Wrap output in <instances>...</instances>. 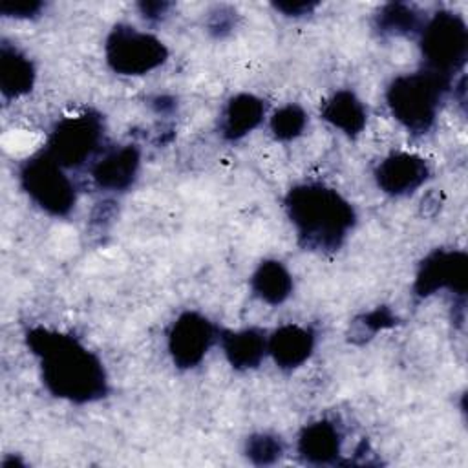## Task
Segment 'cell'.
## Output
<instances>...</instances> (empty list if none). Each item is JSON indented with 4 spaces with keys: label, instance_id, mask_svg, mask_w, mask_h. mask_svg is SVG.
Wrapping results in <instances>:
<instances>
[{
    "label": "cell",
    "instance_id": "cell-1",
    "mask_svg": "<svg viewBox=\"0 0 468 468\" xmlns=\"http://www.w3.org/2000/svg\"><path fill=\"white\" fill-rule=\"evenodd\" d=\"M27 344L40 360L46 388L71 402H91L108 389L102 362L77 338L44 327L27 333Z\"/></svg>",
    "mask_w": 468,
    "mask_h": 468
},
{
    "label": "cell",
    "instance_id": "cell-2",
    "mask_svg": "<svg viewBox=\"0 0 468 468\" xmlns=\"http://www.w3.org/2000/svg\"><path fill=\"white\" fill-rule=\"evenodd\" d=\"M285 208L298 239L311 250H335L355 225V210L336 190L305 183L289 190Z\"/></svg>",
    "mask_w": 468,
    "mask_h": 468
},
{
    "label": "cell",
    "instance_id": "cell-3",
    "mask_svg": "<svg viewBox=\"0 0 468 468\" xmlns=\"http://www.w3.org/2000/svg\"><path fill=\"white\" fill-rule=\"evenodd\" d=\"M450 79L430 69L397 77L388 88V104L399 122L410 132H426L444 99Z\"/></svg>",
    "mask_w": 468,
    "mask_h": 468
},
{
    "label": "cell",
    "instance_id": "cell-4",
    "mask_svg": "<svg viewBox=\"0 0 468 468\" xmlns=\"http://www.w3.org/2000/svg\"><path fill=\"white\" fill-rule=\"evenodd\" d=\"M420 51L426 69L450 79L466 60L468 31L464 20L452 11L435 13L420 27Z\"/></svg>",
    "mask_w": 468,
    "mask_h": 468
},
{
    "label": "cell",
    "instance_id": "cell-5",
    "mask_svg": "<svg viewBox=\"0 0 468 468\" xmlns=\"http://www.w3.org/2000/svg\"><path fill=\"white\" fill-rule=\"evenodd\" d=\"M20 183L26 194L42 210L53 216H66L75 205L73 181L46 152L24 163L20 168Z\"/></svg>",
    "mask_w": 468,
    "mask_h": 468
},
{
    "label": "cell",
    "instance_id": "cell-6",
    "mask_svg": "<svg viewBox=\"0 0 468 468\" xmlns=\"http://www.w3.org/2000/svg\"><path fill=\"white\" fill-rule=\"evenodd\" d=\"M104 49L108 64L121 75H144L159 68L168 57L159 38L126 24L112 29Z\"/></svg>",
    "mask_w": 468,
    "mask_h": 468
},
{
    "label": "cell",
    "instance_id": "cell-7",
    "mask_svg": "<svg viewBox=\"0 0 468 468\" xmlns=\"http://www.w3.org/2000/svg\"><path fill=\"white\" fill-rule=\"evenodd\" d=\"M102 141V121L93 113H79L60 119L49 139L46 154L62 168L86 163Z\"/></svg>",
    "mask_w": 468,
    "mask_h": 468
},
{
    "label": "cell",
    "instance_id": "cell-8",
    "mask_svg": "<svg viewBox=\"0 0 468 468\" xmlns=\"http://www.w3.org/2000/svg\"><path fill=\"white\" fill-rule=\"evenodd\" d=\"M212 340V324L197 313H185L172 324L168 351L179 367H194L205 358Z\"/></svg>",
    "mask_w": 468,
    "mask_h": 468
},
{
    "label": "cell",
    "instance_id": "cell-9",
    "mask_svg": "<svg viewBox=\"0 0 468 468\" xmlns=\"http://www.w3.org/2000/svg\"><path fill=\"white\" fill-rule=\"evenodd\" d=\"M466 254L459 250H435L430 254L417 274L415 291L419 296H430L435 291L450 289L457 294L466 291Z\"/></svg>",
    "mask_w": 468,
    "mask_h": 468
},
{
    "label": "cell",
    "instance_id": "cell-10",
    "mask_svg": "<svg viewBox=\"0 0 468 468\" xmlns=\"http://www.w3.org/2000/svg\"><path fill=\"white\" fill-rule=\"evenodd\" d=\"M378 186L391 196H406L417 190L428 177V165L415 154H391L375 170Z\"/></svg>",
    "mask_w": 468,
    "mask_h": 468
},
{
    "label": "cell",
    "instance_id": "cell-11",
    "mask_svg": "<svg viewBox=\"0 0 468 468\" xmlns=\"http://www.w3.org/2000/svg\"><path fill=\"white\" fill-rule=\"evenodd\" d=\"M139 150L135 146H121L106 152L91 168V177L99 188L126 190L139 170Z\"/></svg>",
    "mask_w": 468,
    "mask_h": 468
},
{
    "label": "cell",
    "instance_id": "cell-12",
    "mask_svg": "<svg viewBox=\"0 0 468 468\" xmlns=\"http://www.w3.org/2000/svg\"><path fill=\"white\" fill-rule=\"evenodd\" d=\"M314 347V335L311 329L287 324L278 327L267 340V351L274 362L283 369H294L302 366Z\"/></svg>",
    "mask_w": 468,
    "mask_h": 468
},
{
    "label": "cell",
    "instance_id": "cell-13",
    "mask_svg": "<svg viewBox=\"0 0 468 468\" xmlns=\"http://www.w3.org/2000/svg\"><path fill=\"white\" fill-rule=\"evenodd\" d=\"M263 115H265V104L261 99L249 93H239L227 102L221 113V122H219L221 133L225 139H230V141L241 139L261 122Z\"/></svg>",
    "mask_w": 468,
    "mask_h": 468
},
{
    "label": "cell",
    "instance_id": "cell-14",
    "mask_svg": "<svg viewBox=\"0 0 468 468\" xmlns=\"http://www.w3.org/2000/svg\"><path fill=\"white\" fill-rule=\"evenodd\" d=\"M342 435L329 420H318L303 428L298 439V452L314 464H325L338 457Z\"/></svg>",
    "mask_w": 468,
    "mask_h": 468
},
{
    "label": "cell",
    "instance_id": "cell-15",
    "mask_svg": "<svg viewBox=\"0 0 468 468\" xmlns=\"http://www.w3.org/2000/svg\"><path fill=\"white\" fill-rule=\"evenodd\" d=\"M35 82L33 62L15 46L2 44L0 49V88L9 99L26 95Z\"/></svg>",
    "mask_w": 468,
    "mask_h": 468
},
{
    "label": "cell",
    "instance_id": "cell-16",
    "mask_svg": "<svg viewBox=\"0 0 468 468\" xmlns=\"http://www.w3.org/2000/svg\"><path fill=\"white\" fill-rule=\"evenodd\" d=\"M322 115L335 128L342 130L347 135H356L362 132L367 121L366 106L347 90L336 91L322 110Z\"/></svg>",
    "mask_w": 468,
    "mask_h": 468
},
{
    "label": "cell",
    "instance_id": "cell-17",
    "mask_svg": "<svg viewBox=\"0 0 468 468\" xmlns=\"http://www.w3.org/2000/svg\"><path fill=\"white\" fill-rule=\"evenodd\" d=\"M229 362L238 369H249L260 364L267 351L265 336L256 329L225 333L221 336Z\"/></svg>",
    "mask_w": 468,
    "mask_h": 468
},
{
    "label": "cell",
    "instance_id": "cell-18",
    "mask_svg": "<svg viewBox=\"0 0 468 468\" xmlns=\"http://www.w3.org/2000/svg\"><path fill=\"white\" fill-rule=\"evenodd\" d=\"M252 291L258 298L271 305L282 303L292 291V278L289 271L276 260L261 261L250 280Z\"/></svg>",
    "mask_w": 468,
    "mask_h": 468
},
{
    "label": "cell",
    "instance_id": "cell-19",
    "mask_svg": "<svg viewBox=\"0 0 468 468\" xmlns=\"http://www.w3.org/2000/svg\"><path fill=\"white\" fill-rule=\"evenodd\" d=\"M377 27L386 35H406L422 27V20L411 5L389 4L377 15Z\"/></svg>",
    "mask_w": 468,
    "mask_h": 468
},
{
    "label": "cell",
    "instance_id": "cell-20",
    "mask_svg": "<svg viewBox=\"0 0 468 468\" xmlns=\"http://www.w3.org/2000/svg\"><path fill=\"white\" fill-rule=\"evenodd\" d=\"M305 122H307L305 112L296 104H287L274 112L271 119V130L276 139L291 141L302 133V130L305 128Z\"/></svg>",
    "mask_w": 468,
    "mask_h": 468
},
{
    "label": "cell",
    "instance_id": "cell-21",
    "mask_svg": "<svg viewBox=\"0 0 468 468\" xmlns=\"http://www.w3.org/2000/svg\"><path fill=\"white\" fill-rule=\"evenodd\" d=\"M283 452L280 439L272 437V435H254L249 439L247 442V455L260 464H267L272 463L280 457V453Z\"/></svg>",
    "mask_w": 468,
    "mask_h": 468
},
{
    "label": "cell",
    "instance_id": "cell-22",
    "mask_svg": "<svg viewBox=\"0 0 468 468\" xmlns=\"http://www.w3.org/2000/svg\"><path fill=\"white\" fill-rule=\"evenodd\" d=\"M42 4L38 2H15V4H2V13L11 16H33L40 11Z\"/></svg>",
    "mask_w": 468,
    "mask_h": 468
},
{
    "label": "cell",
    "instance_id": "cell-23",
    "mask_svg": "<svg viewBox=\"0 0 468 468\" xmlns=\"http://www.w3.org/2000/svg\"><path fill=\"white\" fill-rule=\"evenodd\" d=\"M168 9V4H163V2H146V4H141V13L154 20V18H161Z\"/></svg>",
    "mask_w": 468,
    "mask_h": 468
},
{
    "label": "cell",
    "instance_id": "cell-24",
    "mask_svg": "<svg viewBox=\"0 0 468 468\" xmlns=\"http://www.w3.org/2000/svg\"><path fill=\"white\" fill-rule=\"evenodd\" d=\"M314 7V4H276V9L285 15H305Z\"/></svg>",
    "mask_w": 468,
    "mask_h": 468
}]
</instances>
